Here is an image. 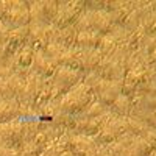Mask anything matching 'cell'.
<instances>
[{"label": "cell", "mask_w": 156, "mask_h": 156, "mask_svg": "<svg viewBox=\"0 0 156 156\" xmlns=\"http://www.w3.org/2000/svg\"><path fill=\"white\" fill-rule=\"evenodd\" d=\"M8 19L9 22L16 23V25H22L28 20V11L22 6H11L8 12Z\"/></svg>", "instance_id": "7a4b0ae2"}, {"label": "cell", "mask_w": 156, "mask_h": 156, "mask_svg": "<svg viewBox=\"0 0 156 156\" xmlns=\"http://www.w3.org/2000/svg\"><path fill=\"white\" fill-rule=\"evenodd\" d=\"M11 114H12V108L8 106L5 101H0V122L9 119Z\"/></svg>", "instance_id": "3957f363"}, {"label": "cell", "mask_w": 156, "mask_h": 156, "mask_svg": "<svg viewBox=\"0 0 156 156\" xmlns=\"http://www.w3.org/2000/svg\"><path fill=\"white\" fill-rule=\"evenodd\" d=\"M86 101H87L86 92L81 90V86H78L72 92H69V95L62 100V109H66L69 112H75L78 109H81Z\"/></svg>", "instance_id": "6da1fadb"}]
</instances>
